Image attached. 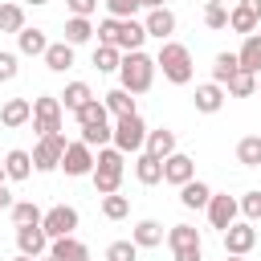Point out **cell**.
Listing matches in <instances>:
<instances>
[{
  "mask_svg": "<svg viewBox=\"0 0 261 261\" xmlns=\"http://www.w3.org/2000/svg\"><path fill=\"white\" fill-rule=\"evenodd\" d=\"M122 171H126V155L114 147V143H106V147H98L94 151V192L98 196H114L118 188H122Z\"/></svg>",
  "mask_w": 261,
  "mask_h": 261,
  "instance_id": "6da1fadb",
  "label": "cell"
},
{
  "mask_svg": "<svg viewBox=\"0 0 261 261\" xmlns=\"http://www.w3.org/2000/svg\"><path fill=\"white\" fill-rule=\"evenodd\" d=\"M155 73H159L155 57H147L143 49H135V53H122L118 86H122V90H130V94H147V90L155 86Z\"/></svg>",
  "mask_w": 261,
  "mask_h": 261,
  "instance_id": "7a4b0ae2",
  "label": "cell"
},
{
  "mask_svg": "<svg viewBox=\"0 0 261 261\" xmlns=\"http://www.w3.org/2000/svg\"><path fill=\"white\" fill-rule=\"evenodd\" d=\"M155 65L163 69V77H167L171 86H188L192 73H196V65H192V49L179 45V41H163L159 53H155Z\"/></svg>",
  "mask_w": 261,
  "mask_h": 261,
  "instance_id": "3957f363",
  "label": "cell"
},
{
  "mask_svg": "<svg viewBox=\"0 0 261 261\" xmlns=\"http://www.w3.org/2000/svg\"><path fill=\"white\" fill-rule=\"evenodd\" d=\"M114 147H118L122 155H139V151L147 147V122L139 118V110L114 118Z\"/></svg>",
  "mask_w": 261,
  "mask_h": 261,
  "instance_id": "277c9868",
  "label": "cell"
},
{
  "mask_svg": "<svg viewBox=\"0 0 261 261\" xmlns=\"http://www.w3.org/2000/svg\"><path fill=\"white\" fill-rule=\"evenodd\" d=\"M167 245H171L175 261H204V241H200V228H192V224H171Z\"/></svg>",
  "mask_w": 261,
  "mask_h": 261,
  "instance_id": "5b68a950",
  "label": "cell"
},
{
  "mask_svg": "<svg viewBox=\"0 0 261 261\" xmlns=\"http://www.w3.org/2000/svg\"><path fill=\"white\" fill-rule=\"evenodd\" d=\"M61 98L57 94H41V98H33V130L45 139V135H57L61 130Z\"/></svg>",
  "mask_w": 261,
  "mask_h": 261,
  "instance_id": "8992f818",
  "label": "cell"
},
{
  "mask_svg": "<svg viewBox=\"0 0 261 261\" xmlns=\"http://www.w3.org/2000/svg\"><path fill=\"white\" fill-rule=\"evenodd\" d=\"M65 135L57 130V135H45V139H37V147H33V167L41 171V175H49V171H57L61 167V155H65Z\"/></svg>",
  "mask_w": 261,
  "mask_h": 261,
  "instance_id": "52a82bcc",
  "label": "cell"
},
{
  "mask_svg": "<svg viewBox=\"0 0 261 261\" xmlns=\"http://www.w3.org/2000/svg\"><path fill=\"white\" fill-rule=\"evenodd\" d=\"M45 232H49V241H57V237H73L77 232V224H82V216H77V208L73 204H53L49 212H45Z\"/></svg>",
  "mask_w": 261,
  "mask_h": 261,
  "instance_id": "ba28073f",
  "label": "cell"
},
{
  "mask_svg": "<svg viewBox=\"0 0 261 261\" xmlns=\"http://www.w3.org/2000/svg\"><path fill=\"white\" fill-rule=\"evenodd\" d=\"M204 212H208V224L224 232L232 220H241V200H237V196H228V192H212V200H208V208H204Z\"/></svg>",
  "mask_w": 261,
  "mask_h": 261,
  "instance_id": "9c48e42d",
  "label": "cell"
},
{
  "mask_svg": "<svg viewBox=\"0 0 261 261\" xmlns=\"http://www.w3.org/2000/svg\"><path fill=\"white\" fill-rule=\"evenodd\" d=\"M61 171L65 175H73V179H82V175H94V147L90 143H69L65 147V155H61Z\"/></svg>",
  "mask_w": 261,
  "mask_h": 261,
  "instance_id": "30bf717a",
  "label": "cell"
},
{
  "mask_svg": "<svg viewBox=\"0 0 261 261\" xmlns=\"http://www.w3.org/2000/svg\"><path fill=\"white\" fill-rule=\"evenodd\" d=\"M253 245H257V228H253V220H232V224L224 228V253L245 257V253H253Z\"/></svg>",
  "mask_w": 261,
  "mask_h": 261,
  "instance_id": "8fae6325",
  "label": "cell"
},
{
  "mask_svg": "<svg viewBox=\"0 0 261 261\" xmlns=\"http://www.w3.org/2000/svg\"><path fill=\"white\" fill-rule=\"evenodd\" d=\"M49 232L45 224H20L16 228V253H29V257H45L49 253Z\"/></svg>",
  "mask_w": 261,
  "mask_h": 261,
  "instance_id": "7c38bea8",
  "label": "cell"
},
{
  "mask_svg": "<svg viewBox=\"0 0 261 261\" xmlns=\"http://www.w3.org/2000/svg\"><path fill=\"white\" fill-rule=\"evenodd\" d=\"M188 179H196V159H192V155H184V151L167 155V159H163V184L184 188Z\"/></svg>",
  "mask_w": 261,
  "mask_h": 261,
  "instance_id": "4fadbf2b",
  "label": "cell"
},
{
  "mask_svg": "<svg viewBox=\"0 0 261 261\" xmlns=\"http://www.w3.org/2000/svg\"><path fill=\"white\" fill-rule=\"evenodd\" d=\"M224 98H228V90H224L220 82H200L196 94H192V106H196L200 114H216V110L224 106Z\"/></svg>",
  "mask_w": 261,
  "mask_h": 261,
  "instance_id": "5bb4252c",
  "label": "cell"
},
{
  "mask_svg": "<svg viewBox=\"0 0 261 261\" xmlns=\"http://www.w3.org/2000/svg\"><path fill=\"white\" fill-rule=\"evenodd\" d=\"M143 24H147V37H159V41H171V33H175V12L163 4V8H147V16H143Z\"/></svg>",
  "mask_w": 261,
  "mask_h": 261,
  "instance_id": "9a60e30c",
  "label": "cell"
},
{
  "mask_svg": "<svg viewBox=\"0 0 261 261\" xmlns=\"http://www.w3.org/2000/svg\"><path fill=\"white\" fill-rule=\"evenodd\" d=\"M33 171H37V167H33V151H24V147H12V151L4 155V175H8L12 184H24Z\"/></svg>",
  "mask_w": 261,
  "mask_h": 261,
  "instance_id": "2e32d148",
  "label": "cell"
},
{
  "mask_svg": "<svg viewBox=\"0 0 261 261\" xmlns=\"http://www.w3.org/2000/svg\"><path fill=\"white\" fill-rule=\"evenodd\" d=\"M24 122H33V102H29V98H8V102L0 106V126L16 130V126H24Z\"/></svg>",
  "mask_w": 261,
  "mask_h": 261,
  "instance_id": "e0dca14e",
  "label": "cell"
},
{
  "mask_svg": "<svg viewBox=\"0 0 261 261\" xmlns=\"http://www.w3.org/2000/svg\"><path fill=\"white\" fill-rule=\"evenodd\" d=\"M135 179H139L143 188H155V184L163 179V159L151 155V151H139V155H135Z\"/></svg>",
  "mask_w": 261,
  "mask_h": 261,
  "instance_id": "ac0fdd59",
  "label": "cell"
},
{
  "mask_svg": "<svg viewBox=\"0 0 261 261\" xmlns=\"http://www.w3.org/2000/svg\"><path fill=\"white\" fill-rule=\"evenodd\" d=\"M143 41H147V24H143V20H135V16H130V20H118V41H114V45H118L122 53L143 49Z\"/></svg>",
  "mask_w": 261,
  "mask_h": 261,
  "instance_id": "d6986e66",
  "label": "cell"
},
{
  "mask_svg": "<svg viewBox=\"0 0 261 261\" xmlns=\"http://www.w3.org/2000/svg\"><path fill=\"white\" fill-rule=\"evenodd\" d=\"M45 49H49V37H45V29H20L16 33V53L20 57H45Z\"/></svg>",
  "mask_w": 261,
  "mask_h": 261,
  "instance_id": "ffe728a7",
  "label": "cell"
},
{
  "mask_svg": "<svg viewBox=\"0 0 261 261\" xmlns=\"http://www.w3.org/2000/svg\"><path fill=\"white\" fill-rule=\"evenodd\" d=\"M257 24H261V16L245 4V0H237L232 8H228V29L232 33H241V37H249V33H257Z\"/></svg>",
  "mask_w": 261,
  "mask_h": 261,
  "instance_id": "44dd1931",
  "label": "cell"
},
{
  "mask_svg": "<svg viewBox=\"0 0 261 261\" xmlns=\"http://www.w3.org/2000/svg\"><path fill=\"white\" fill-rule=\"evenodd\" d=\"M73 49H77V45H69L65 37H61V41H49V49H45V69L65 73V69L73 65Z\"/></svg>",
  "mask_w": 261,
  "mask_h": 261,
  "instance_id": "7402d4cb",
  "label": "cell"
},
{
  "mask_svg": "<svg viewBox=\"0 0 261 261\" xmlns=\"http://www.w3.org/2000/svg\"><path fill=\"white\" fill-rule=\"evenodd\" d=\"M208 200H212V188H208L204 179H188V184L179 188V204H184V208H192V212L208 208Z\"/></svg>",
  "mask_w": 261,
  "mask_h": 261,
  "instance_id": "603a6c76",
  "label": "cell"
},
{
  "mask_svg": "<svg viewBox=\"0 0 261 261\" xmlns=\"http://www.w3.org/2000/svg\"><path fill=\"white\" fill-rule=\"evenodd\" d=\"M130 241H135L139 249H159V245H163V224L147 216V220H139V224H135V232H130Z\"/></svg>",
  "mask_w": 261,
  "mask_h": 261,
  "instance_id": "cb8c5ba5",
  "label": "cell"
},
{
  "mask_svg": "<svg viewBox=\"0 0 261 261\" xmlns=\"http://www.w3.org/2000/svg\"><path fill=\"white\" fill-rule=\"evenodd\" d=\"M49 253H53L57 261H90V249H86L77 237H57V241L49 245Z\"/></svg>",
  "mask_w": 261,
  "mask_h": 261,
  "instance_id": "d4e9b609",
  "label": "cell"
},
{
  "mask_svg": "<svg viewBox=\"0 0 261 261\" xmlns=\"http://www.w3.org/2000/svg\"><path fill=\"white\" fill-rule=\"evenodd\" d=\"M143 151H151V155H159V159L175 155V130H167V126L147 130V147H143Z\"/></svg>",
  "mask_w": 261,
  "mask_h": 261,
  "instance_id": "484cf974",
  "label": "cell"
},
{
  "mask_svg": "<svg viewBox=\"0 0 261 261\" xmlns=\"http://www.w3.org/2000/svg\"><path fill=\"white\" fill-rule=\"evenodd\" d=\"M232 73H241V57H237V53H228V49H224V53H216V57H212V82L228 86V82H232Z\"/></svg>",
  "mask_w": 261,
  "mask_h": 261,
  "instance_id": "4316f807",
  "label": "cell"
},
{
  "mask_svg": "<svg viewBox=\"0 0 261 261\" xmlns=\"http://www.w3.org/2000/svg\"><path fill=\"white\" fill-rule=\"evenodd\" d=\"M237 57H241V69L261 73V33H249V37H245V45L237 49Z\"/></svg>",
  "mask_w": 261,
  "mask_h": 261,
  "instance_id": "83f0119b",
  "label": "cell"
},
{
  "mask_svg": "<svg viewBox=\"0 0 261 261\" xmlns=\"http://www.w3.org/2000/svg\"><path fill=\"white\" fill-rule=\"evenodd\" d=\"M57 98H61V106H65V110L73 114V110H82V106H86V102L94 98V90H90L86 82H69V86H65V90H61Z\"/></svg>",
  "mask_w": 261,
  "mask_h": 261,
  "instance_id": "f1b7e54d",
  "label": "cell"
},
{
  "mask_svg": "<svg viewBox=\"0 0 261 261\" xmlns=\"http://www.w3.org/2000/svg\"><path fill=\"white\" fill-rule=\"evenodd\" d=\"M102 102H106V110H110L114 118L135 114V94H130V90H122V86H114L110 94H102Z\"/></svg>",
  "mask_w": 261,
  "mask_h": 261,
  "instance_id": "f546056e",
  "label": "cell"
},
{
  "mask_svg": "<svg viewBox=\"0 0 261 261\" xmlns=\"http://www.w3.org/2000/svg\"><path fill=\"white\" fill-rule=\"evenodd\" d=\"M118 65H122V49L118 45H98L94 49V69L98 73H118Z\"/></svg>",
  "mask_w": 261,
  "mask_h": 261,
  "instance_id": "4dcf8cb0",
  "label": "cell"
},
{
  "mask_svg": "<svg viewBox=\"0 0 261 261\" xmlns=\"http://www.w3.org/2000/svg\"><path fill=\"white\" fill-rule=\"evenodd\" d=\"M73 118H77V126H94V122H110V110L102 98H90L82 110H73Z\"/></svg>",
  "mask_w": 261,
  "mask_h": 261,
  "instance_id": "1f68e13d",
  "label": "cell"
},
{
  "mask_svg": "<svg viewBox=\"0 0 261 261\" xmlns=\"http://www.w3.org/2000/svg\"><path fill=\"white\" fill-rule=\"evenodd\" d=\"M237 163L241 167H261V135H245L237 143Z\"/></svg>",
  "mask_w": 261,
  "mask_h": 261,
  "instance_id": "d6a6232c",
  "label": "cell"
},
{
  "mask_svg": "<svg viewBox=\"0 0 261 261\" xmlns=\"http://www.w3.org/2000/svg\"><path fill=\"white\" fill-rule=\"evenodd\" d=\"M94 33H98V29L90 24V16H69V20H65V41H69V45H86Z\"/></svg>",
  "mask_w": 261,
  "mask_h": 261,
  "instance_id": "836d02e7",
  "label": "cell"
},
{
  "mask_svg": "<svg viewBox=\"0 0 261 261\" xmlns=\"http://www.w3.org/2000/svg\"><path fill=\"white\" fill-rule=\"evenodd\" d=\"M8 216H12L16 228H20V224H41V220H45V212H41L33 200H16V204L8 208Z\"/></svg>",
  "mask_w": 261,
  "mask_h": 261,
  "instance_id": "e575fe53",
  "label": "cell"
},
{
  "mask_svg": "<svg viewBox=\"0 0 261 261\" xmlns=\"http://www.w3.org/2000/svg\"><path fill=\"white\" fill-rule=\"evenodd\" d=\"M204 24H208L212 33L228 29V4H224V0H204Z\"/></svg>",
  "mask_w": 261,
  "mask_h": 261,
  "instance_id": "d590c367",
  "label": "cell"
},
{
  "mask_svg": "<svg viewBox=\"0 0 261 261\" xmlns=\"http://www.w3.org/2000/svg\"><path fill=\"white\" fill-rule=\"evenodd\" d=\"M232 98H253L257 94V73H249V69H241V73H232V82L224 86Z\"/></svg>",
  "mask_w": 261,
  "mask_h": 261,
  "instance_id": "8d00e7d4",
  "label": "cell"
},
{
  "mask_svg": "<svg viewBox=\"0 0 261 261\" xmlns=\"http://www.w3.org/2000/svg\"><path fill=\"white\" fill-rule=\"evenodd\" d=\"M82 143H90V147H106V143H114V126H110V122L82 126Z\"/></svg>",
  "mask_w": 261,
  "mask_h": 261,
  "instance_id": "74e56055",
  "label": "cell"
},
{
  "mask_svg": "<svg viewBox=\"0 0 261 261\" xmlns=\"http://www.w3.org/2000/svg\"><path fill=\"white\" fill-rule=\"evenodd\" d=\"M24 29V8L20 4H0V33H20Z\"/></svg>",
  "mask_w": 261,
  "mask_h": 261,
  "instance_id": "f35d334b",
  "label": "cell"
},
{
  "mask_svg": "<svg viewBox=\"0 0 261 261\" xmlns=\"http://www.w3.org/2000/svg\"><path fill=\"white\" fill-rule=\"evenodd\" d=\"M143 8H147V0H106V12L118 16V20H130V16H139Z\"/></svg>",
  "mask_w": 261,
  "mask_h": 261,
  "instance_id": "ab89813d",
  "label": "cell"
},
{
  "mask_svg": "<svg viewBox=\"0 0 261 261\" xmlns=\"http://www.w3.org/2000/svg\"><path fill=\"white\" fill-rule=\"evenodd\" d=\"M126 212H130V200L126 196H118V192L114 196H102V216L106 220H122Z\"/></svg>",
  "mask_w": 261,
  "mask_h": 261,
  "instance_id": "60d3db41",
  "label": "cell"
},
{
  "mask_svg": "<svg viewBox=\"0 0 261 261\" xmlns=\"http://www.w3.org/2000/svg\"><path fill=\"white\" fill-rule=\"evenodd\" d=\"M106 261H139V245L135 241H110L106 245Z\"/></svg>",
  "mask_w": 261,
  "mask_h": 261,
  "instance_id": "b9f144b4",
  "label": "cell"
},
{
  "mask_svg": "<svg viewBox=\"0 0 261 261\" xmlns=\"http://www.w3.org/2000/svg\"><path fill=\"white\" fill-rule=\"evenodd\" d=\"M241 216H245V220H253V224L261 220V188H253V192H245V196H241Z\"/></svg>",
  "mask_w": 261,
  "mask_h": 261,
  "instance_id": "7bdbcfd3",
  "label": "cell"
},
{
  "mask_svg": "<svg viewBox=\"0 0 261 261\" xmlns=\"http://www.w3.org/2000/svg\"><path fill=\"white\" fill-rule=\"evenodd\" d=\"M16 73H20V57L8 53V49H0V86L4 82H16Z\"/></svg>",
  "mask_w": 261,
  "mask_h": 261,
  "instance_id": "ee69618b",
  "label": "cell"
},
{
  "mask_svg": "<svg viewBox=\"0 0 261 261\" xmlns=\"http://www.w3.org/2000/svg\"><path fill=\"white\" fill-rule=\"evenodd\" d=\"M114 41H118V16L98 20V45H114Z\"/></svg>",
  "mask_w": 261,
  "mask_h": 261,
  "instance_id": "f6af8a7d",
  "label": "cell"
},
{
  "mask_svg": "<svg viewBox=\"0 0 261 261\" xmlns=\"http://www.w3.org/2000/svg\"><path fill=\"white\" fill-rule=\"evenodd\" d=\"M65 8H69V16H94L98 0H65Z\"/></svg>",
  "mask_w": 261,
  "mask_h": 261,
  "instance_id": "bcb514c9",
  "label": "cell"
},
{
  "mask_svg": "<svg viewBox=\"0 0 261 261\" xmlns=\"http://www.w3.org/2000/svg\"><path fill=\"white\" fill-rule=\"evenodd\" d=\"M12 204H16V200H12V188H8V179H4V184H0V212H8Z\"/></svg>",
  "mask_w": 261,
  "mask_h": 261,
  "instance_id": "7dc6e473",
  "label": "cell"
},
{
  "mask_svg": "<svg viewBox=\"0 0 261 261\" xmlns=\"http://www.w3.org/2000/svg\"><path fill=\"white\" fill-rule=\"evenodd\" d=\"M245 4H249V8H253V12L261 16V0H245Z\"/></svg>",
  "mask_w": 261,
  "mask_h": 261,
  "instance_id": "c3c4849f",
  "label": "cell"
},
{
  "mask_svg": "<svg viewBox=\"0 0 261 261\" xmlns=\"http://www.w3.org/2000/svg\"><path fill=\"white\" fill-rule=\"evenodd\" d=\"M163 4H167V0H147V8H163Z\"/></svg>",
  "mask_w": 261,
  "mask_h": 261,
  "instance_id": "681fc988",
  "label": "cell"
},
{
  "mask_svg": "<svg viewBox=\"0 0 261 261\" xmlns=\"http://www.w3.org/2000/svg\"><path fill=\"white\" fill-rule=\"evenodd\" d=\"M12 261H37V257H29V253H16V257H12Z\"/></svg>",
  "mask_w": 261,
  "mask_h": 261,
  "instance_id": "f907efd6",
  "label": "cell"
},
{
  "mask_svg": "<svg viewBox=\"0 0 261 261\" xmlns=\"http://www.w3.org/2000/svg\"><path fill=\"white\" fill-rule=\"evenodd\" d=\"M24 4H33V8H41V4H49V0H24Z\"/></svg>",
  "mask_w": 261,
  "mask_h": 261,
  "instance_id": "816d5d0a",
  "label": "cell"
},
{
  "mask_svg": "<svg viewBox=\"0 0 261 261\" xmlns=\"http://www.w3.org/2000/svg\"><path fill=\"white\" fill-rule=\"evenodd\" d=\"M37 261H57V257H53V253H45V257H37Z\"/></svg>",
  "mask_w": 261,
  "mask_h": 261,
  "instance_id": "f5cc1de1",
  "label": "cell"
},
{
  "mask_svg": "<svg viewBox=\"0 0 261 261\" xmlns=\"http://www.w3.org/2000/svg\"><path fill=\"white\" fill-rule=\"evenodd\" d=\"M228 261H245V257H237V253H228Z\"/></svg>",
  "mask_w": 261,
  "mask_h": 261,
  "instance_id": "db71d44e",
  "label": "cell"
},
{
  "mask_svg": "<svg viewBox=\"0 0 261 261\" xmlns=\"http://www.w3.org/2000/svg\"><path fill=\"white\" fill-rule=\"evenodd\" d=\"M4 179H8V175H4V163H0V184H4Z\"/></svg>",
  "mask_w": 261,
  "mask_h": 261,
  "instance_id": "11a10c76",
  "label": "cell"
},
{
  "mask_svg": "<svg viewBox=\"0 0 261 261\" xmlns=\"http://www.w3.org/2000/svg\"><path fill=\"white\" fill-rule=\"evenodd\" d=\"M257 94H261V73H257Z\"/></svg>",
  "mask_w": 261,
  "mask_h": 261,
  "instance_id": "9f6ffc18",
  "label": "cell"
}]
</instances>
